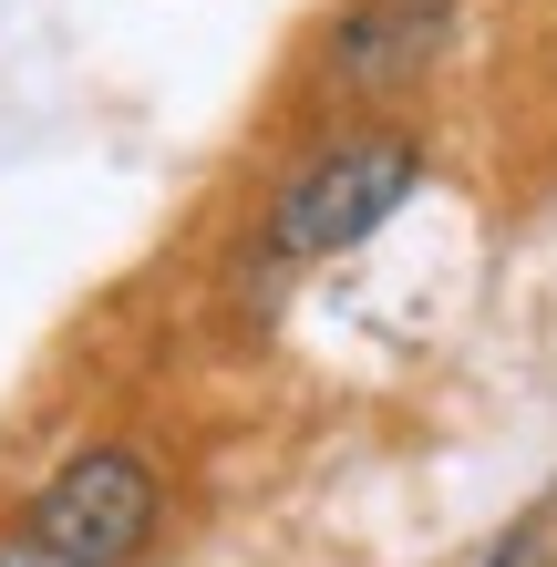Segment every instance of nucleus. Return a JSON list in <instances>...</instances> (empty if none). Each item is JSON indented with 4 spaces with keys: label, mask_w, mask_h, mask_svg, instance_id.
<instances>
[{
    "label": "nucleus",
    "mask_w": 557,
    "mask_h": 567,
    "mask_svg": "<svg viewBox=\"0 0 557 567\" xmlns=\"http://www.w3.org/2000/svg\"><path fill=\"white\" fill-rule=\"evenodd\" d=\"M423 155L413 135H341L331 155H310L269 207V258H341L413 196Z\"/></svg>",
    "instance_id": "nucleus-1"
},
{
    "label": "nucleus",
    "mask_w": 557,
    "mask_h": 567,
    "mask_svg": "<svg viewBox=\"0 0 557 567\" xmlns=\"http://www.w3.org/2000/svg\"><path fill=\"white\" fill-rule=\"evenodd\" d=\"M31 537L62 547L73 567H135L155 547V475L124 444H83L73 464H52V485L31 495Z\"/></svg>",
    "instance_id": "nucleus-2"
},
{
    "label": "nucleus",
    "mask_w": 557,
    "mask_h": 567,
    "mask_svg": "<svg viewBox=\"0 0 557 567\" xmlns=\"http://www.w3.org/2000/svg\"><path fill=\"white\" fill-rule=\"evenodd\" d=\"M444 31H454V0H351L331 31V73L351 93H392L444 52Z\"/></svg>",
    "instance_id": "nucleus-3"
},
{
    "label": "nucleus",
    "mask_w": 557,
    "mask_h": 567,
    "mask_svg": "<svg viewBox=\"0 0 557 567\" xmlns=\"http://www.w3.org/2000/svg\"><path fill=\"white\" fill-rule=\"evenodd\" d=\"M0 567H73V557H62V547H42V537L21 526V537H0Z\"/></svg>",
    "instance_id": "nucleus-4"
}]
</instances>
